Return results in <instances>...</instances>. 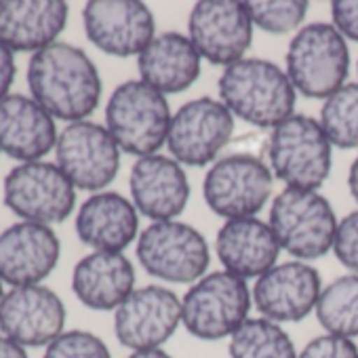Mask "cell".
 Wrapping results in <instances>:
<instances>
[{
	"label": "cell",
	"instance_id": "cell-33",
	"mask_svg": "<svg viewBox=\"0 0 358 358\" xmlns=\"http://www.w3.org/2000/svg\"><path fill=\"white\" fill-rule=\"evenodd\" d=\"M331 15L339 34L358 43V0H335L331 5Z\"/></svg>",
	"mask_w": 358,
	"mask_h": 358
},
{
	"label": "cell",
	"instance_id": "cell-38",
	"mask_svg": "<svg viewBox=\"0 0 358 358\" xmlns=\"http://www.w3.org/2000/svg\"><path fill=\"white\" fill-rule=\"evenodd\" d=\"M3 297H5V293H3V280H0V303H3Z\"/></svg>",
	"mask_w": 358,
	"mask_h": 358
},
{
	"label": "cell",
	"instance_id": "cell-3",
	"mask_svg": "<svg viewBox=\"0 0 358 358\" xmlns=\"http://www.w3.org/2000/svg\"><path fill=\"white\" fill-rule=\"evenodd\" d=\"M171 118L166 97L143 80L118 85L106 106V129L122 152L139 158L166 143Z\"/></svg>",
	"mask_w": 358,
	"mask_h": 358
},
{
	"label": "cell",
	"instance_id": "cell-8",
	"mask_svg": "<svg viewBox=\"0 0 358 358\" xmlns=\"http://www.w3.org/2000/svg\"><path fill=\"white\" fill-rule=\"evenodd\" d=\"M141 268L166 282H199L209 268V245L205 236L182 222H154L137 241Z\"/></svg>",
	"mask_w": 358,
	"mask_h": 358
},
{
	"label": "cell",
	"instance_id": "cell-21",
	"mask_svg": "<svg viewBox=\"0 0 358 358\" xmlns=\"http://www.w3.org/2000/svg\"><path fill=\"white\" fill-rule=\"evenodd\" d=\"M53 116L26 95L0 101V152L24 162H38L57 143Z\"/></svg>",
	"mask_w": 358,
	"mask_h": 358
},
{
	"label": "cell",
	"instance_id": "cell-2",
	"mask_svg": "<svg viewBox=\"0 0 358 358\" xmlns=\"http://www.w3.org/2000/svg\"><path fill=\"white\" fill-rule=\"evenodd\" d=\"M217 87L224 106L249 124L274 129L293 116L295 87L272 62L241 59L224 70Z\"/></svg>",
	"mask_w": 358,
	"mask_h": 358
},
{
	"label": "cell",
	"instance_id": "cell-28",
	"mask_svg": "<svg viewBox=\"0 0 358 358\" xmlns=\"http://www.w3.org/2000/svg\"><path fill=\"white\" fill-rule=\"evenodd\" d=\"M320 127L331 145L341 150L358 148V83L343 85L320 110Z\"/></svg>",
	"mask_w": 358,
	"mask_h": 358
},
{
	"label": "cell",
	"instance_id": "cell-12",
	"mask_svg": "<svg viewBox=\"0 0 358 358\" xmlns=\"http://www.w3.org/2000/svg\"><path fill=\"white\" fill-rule=\"evenodd\" d=\"M57 166L74 188L99 192L120 169V148L110 131L97 122L80 120L68 124L55 143Z\"/></svg>",
	"mask_w": 358,
	"mask_h": 358
},
{
	"label": "cell",
	"instance_id": "cell-6",
	"mask_svg": "<svg viewBox=\"0 0 358 358\" xmlns=\"http://www.w3.org/2000/svg\"><path fill=\"white\" fill-rule=\"evenodd\" d=\"M253 295L247 280L230 272L203 276L182 301V322L186 331L205 341L232 337L247 320Z\"/></svg>",
	"mask_w": 358,
	"mask_h": 358
},
{
	"label": "cell",
	"instance_id": "cell-20",
	"mask_svg": "<svg viewBox=\"0 0 358 358\" xmlns=\"http://www.w3.org/2000/svg\"><path fill=\"white\" fill-rule=\"evenodd\" d=\"M68 22L62 0H0V43L13 53H26L57 43Z\"/></svg>",
	"mask_w": 358,
	"mask_h": 358
},
{
	"label": "cell",
	"instance_id": "cell-4",
	"mask_svg": "<svg viewBox=\"0 0 358 358\" xmlns=\"http://www.w3.org/2000/svg\"><path fill=\"white\" fill-rule=\"evenodd\" d=\"M350 72V49L333 24H308L297 30L287 51V76L310 99H329Z\"/></svg>",
	"mask_w": 358,
	"mask_h": 358
},
{
	"label": "cell",
	"instance_id": "cell-13",
	"mask_svg": "<svg viewBox=\"0 0 358 358\" xmlns=\"http://www.w3.org/2000/svg\"><path fill=\"white\" fill-rule=\"evenodd\" d=\"M253 28L247 5L238 0H203L194 5L188 22L190 41L199 55L226 68L245 59Z\"/></svg>",
	"mask_w": 358,
	"mask_h": 358
},
{
	"label": "cell",
	"instance_id": "cell-34",
	"mask_svg": "<svg viewBox=\"0 0 358 358\" xmlns=\"http://www.w3.org/2000/svg\"><path fill=\"white\" fill-rule=\"evenodd\" d=\"M15 72H17V68H15L13 51L0 43V101L9 97V89L15 80Z\"/></svg>",
	"mask_w": 358,
	"mask_h": 358
},
{
	"label": "cell",
	"instance_id": "cell-25",
	"mask_svg": "<svg viewBox=\"0 0 358 358\" xmlns=\"http://www.w3.org/2000/svg\"><path fill=\"white\" fill-rule=\"evenodd\" d=\"M133 287L135 270L122 253L93 251L72 272V291L91 310H118Z\"/></svg>",
	"mask_w": 358,
	"mask_h": 358
},
{
	"label": "cell",
	"instance_id": "cell-19",
	"mask_svg": "<svg viewBox=\"0 0 358 358\" xmlns=\"http://www.w3.org/2000/svg\"><path fill=\"white\" fill-rule=\"evenodd\" d=\"M62 245L43 224L20 222L0 232V280L13 287L38 285L57 266Z\"/></svg>",
	"mask_w": 358,
	"mask_h": 358
},
{
	"label": "cell",
	"instance_id": "cell-15",
	"mask_svg": "<svg viewBox=\"0 0 358 358\" xmlns=\"http://www.w3.org/2000/svg\"><path fill=\"white\" fill-rule=\"evenodd\" d=\"M83 22L87 38L114 57H139L156 30L152 11L137 0H91Z\"/></svg>",
	"mask_w": 358,
	"mask_h": 358
},
{
	"label": "cell",
	"instance_id": "cell-27",
	"mask_svg": "<svg viewBox=\"0 0 358 358\" xmlns=\"http://www.w3.org/2000/svg\"><path fill=\"white\" fill-rule=\"evenodd\" d=\"M230 358H297L289 333L268 318H249L230 337Z\"/></svg>",
	"mask_w": 358,
	"mask_h": 358
},
{
	"label": "cell",
	"instance_id": "cell-24",
	"mask_svg": "<svg viewBox=\"0 0 358 358\" xmlns=\"http://www.w3.org/2000/svg\"><path fill=\"white\" fill-rule=\"evenodd\" d=\"M139 230L135 205L118 192H97L89 196L76 215V234L95 251L120 253Z\"/></svg>",
	"mask_w": 358,
	"mask_h": 358
},
{
	"label": "cell",
	"instance_id": "cell-37",
	"mask_svg": "<svg viewBox=\"0 0 358 358\" xmlns=\"http://www.w3.org/2000/svg\"><path fill=\"white\" fill-rule=\"evenodd\" d=\"M129 358H173V356L164 352L162 348H154V350H137Z\"/></svg>",
	"mask_w": 358,
	"mask_h": 358
},
{
	"label": "cell",
	"instance_id": "cell-9",
	"mask_svg": "<svg viewBox=\"0 0 358 358\" xmlns=\"http://www.w3.org/2000/svg\"><path fill=\"white\" fill-rule=\"evenodd\" d=\"M272 169L253 154H230L207 171L203 194L213 213L226 220L255 217L272 196Z\"/></svg>",
	"mask_w": 358,
	"mask_h": 358
},
{
	"label": "cell",
	"instance_id": "cell-29",
	"mask_svg": "<svg viewBox=\"0 0 358 358\" xmlns=\"http://www.w3.org/2000/svg\"><path fill=\"white\" fill-rule=\"evenodd\" d=\"M245 5L253 26L268 34H289L297 30L310 7L306 0H255Z\"/></svg>",
	"mask_w": 358,
	"mask_h": 358
},
{
	"label": "cell",
	"instance_id": "cell-5",
	"mask_svg": "<svg viewBox=\"0 0 358 358\" xmlns=\"http://www.w3.org/2000/svg\"><path fill=\"white\" fill-rule=\"evenodd\" d=\"M268 160L287 188L316 192L331 173V141L318 120L293 114L272 129Z\"/></svg>",
	"mask_w": 358,
	"mask_h": 358
},
{
	"label": "cell",
	"instance_id": "cell-17",
	"mask_svg": "<svg viewBox=\"0 0 358 358\" xmlns=\"http://www.w3.org/2000/svg\"><path fill=\"white\" fill-rule=\"evenodd\" d=\"M322 291L320 274L306 262L276 264L257 278L251 295L262 318L272 322H299L316 310Z\"/></svg>",
	"mask_w": 358,
	"mask_h": 358
},
{
	"label": "cell",
	"instance_id": "cell-23",
	"mask_svg": "<svg viewBox=\"0 0 358 358\" xmlns=\"http://www.w3.org/2000/svg\"><path fill=\"white\" fill-rule=\"evenodd\" d=\"M201 55L190 36L179 32H164L137 57L139 76L145 85L162 95L188 91L201 76Z\"/></svg>",
	"mask_w": 358,
	"mask_h": 358
},
{
	"label": "cell",
	"instance_id": "cell-1",
	"mask_svg": "<svg viewBox=\"0 0 358 358\" xmlns=\"http://www.w3.org/2000/svg\"><path fill=\"white\" fill-rule=\"evenodd\" d=\"M28 87L36 103L70 124L93 114L101 99L95 64L83 49L68 43H53L32 55Z\"/></svg>",
	"mask_w": 358,
	"mask_h": 358
},
{
	"label": "cell",
	"instance_id": "cell-7",
	"mask_svg": "<svg viewBox=\"0 0 358 358\" xmlns=\"http://www.w3.org/2000/svg\"><path fill=\"white\" fill-rule=\"evenodd\" d=\"M270 228L280 249L308 262L333 249L337 220L329 201L318 192L285 188L272 201Z\"/></svg>",
	"mask_w": 358,
	"mask_h": 358
},
{
	"label": "cell",
	"instance_id": "cell-10",
	"mask_svg": "<svg viewBox=\"0 0 358 358\" xmlns=\"http://www.w3.org/2000/svg\"><path fill=\"white\" fill-rule=\"evenodd\" d=\"M5 207L32 224H59L76 205V188L53 162H24L9 171L3 188Z\"/></svg>",
	"mask_w": 358,
	"mask_h": 358
},
{
	"label": "cell",
	"instance_id": "cell-16",
	"mask_svg": "<svg viewBox=\"0 0 358 358\" xmlns=\"http://www.w3.org/2000/svg\"><path fill=\"white\" fill-rule=\"evenodd\" d=\"M66 306L41 285L13 287L0 303V331L24 348L49 345L64 333Z\"/></svg>",
	"mask_w": 358,
	"mask_h": 358
},
{
	"label": "cell",
	"instance_id": "cell-18",
	"mask_svg": "<svg viewBox=\"0 0 358 358\" xmlns=\"http://www.w3.org/2000/svg\"><path fill=\"white\" fill-rule=\"evenodd\" d=\"M133 205L154 222H171L182 215L190 201V184L184 166L171 156L152 154L139 158L129 177Z\"/></svg>",
	"mask_w": 358,
	"mask_h": 358
},
{
	"label": "cell",
	"instance_id": "cell-32",
	"mask_svg": "<svg viewBox=\"0 0 358 358\" xmlns=\"http://www.w3.org/2000/svg\"><path fill=\"white\" fill-rule=\"evenodd\" d=\"M297 358H358V348L348 337L327 333L314 337Z\"/></svg>",
	"mask_w": 358,
	"mask_h": 358
},
{
	"label": "cell",
	"instance_id": "cell-35",
	"mask_svg": "<svg viewBox=\"0 0 358 358\" xmlns=\"http://www.w3.org/2000/svg\"><path fill=\"white\" fill-rule=\"evenodd\" d=\"M0 358H28V352L24 350V345L0 335Z\"/></svg>",
	"mask_w": 358,
	"mask_h": 358
},
{
	"label": "cell",
	"instance_id": "cell-26",
	"mask_svg": "<svg viewBox=\"0 0 358 358\" xmlns=\"http://www.w3.org/2000/svg\"><path fill=\"white\" fill-rule=\"evenodd\" d=\"M316 316L322 329L339 337L358 335V274H345L329 282L318 297Z\"/></svg>",
	"mask_w": 358,
	"mask_h": 358
},
{
	"label": "cell",
	"instance_id": "cell-30",
	"mask_svg": "<svg viewBox=\"0 0 358 358\" xmlns=\"http://www.w3.org/2000/svg\"><path fill=\"white\" fill-rule=\"evenodd\" d=\"M45 358H112L106 341L89 331H64L57 339H53Z\"/></svg>",
	"mask_w": 358,
	"mask_h": 358
},
{
	"label": "cell",
	"instance_id": "cell-11",
	"mask_svg": "<svg viewBox=\"0 0 358 358\" xmlns=\"http://www.w3.org/2000/svg\"><path fill=\"white\" fill-rule=\"evenodd\" d=\"M234 133V114L222 99L199 97L179 108L171 118L166 148L171 158L186 166L213 162Z\"/></svg>",
	"mask_w": 358,
	"mask_h": 358
},
{
	"label": "cell",
	"instance_id": "cell-22",
	"mask_svg": "<svg viewBox=\"0 0 358 358\" xmlns=\"http://www.w3.org/2000/svg\"><path fill=\"white\" fill-rule=\"evenodd\" d=\"M217 257L226 272L241 278H259L276 266L280 245L270 228L257 217L228 220L215 238Z\"/></svg>",
	"mask_w": 358,
	"mask_h": 358
},
{
	"label": "cell",
	"instance_id": "cell-31",
	"mask_svg": "<svg viewBox=\"0 0 358 358\" xmlns=\"http://www.w3.org/2000/svg\"><path fill=\"white\" fill-rule=\"evenodd\" d=\"M333 251L339 264L358 274V211L348 213L339 224L333 241Z\"/></svg>",
	"mask_w": 358,
	"mask_h": 358
},
{
	"label": "cell",
	"instance_id": "cell-14",
	"mask_svg": "<svg viewBox=\"0 0 358 358\" xmlns=\"http://www.w3.org/2000/svg\"><path fill=\"white\" fill-rule=\"evenodd\" d=\"M182 322V301L179 297L158 285L135 289L114 314L116 339L137 350H154L173 337Z\"/></svg>",
	"mask_w": 358,
	"mask_h": 358
},
{
	"label": "cell",
	"instance_id": "cell-36",
	"mask_svg": "<svg viewBox=\"0 0 358 358\" xmlns=\"http://www.w3.org/2000/svg\"><path fill=\"white\" fill-rule=\"evenodd\" d=\"M348 188H350V194L354 196V201L358 203V156L352 162L350 173H348Z\"/></svg>",
	"mask_w": 358,
	"mask_h": 358
}]
</instances>
